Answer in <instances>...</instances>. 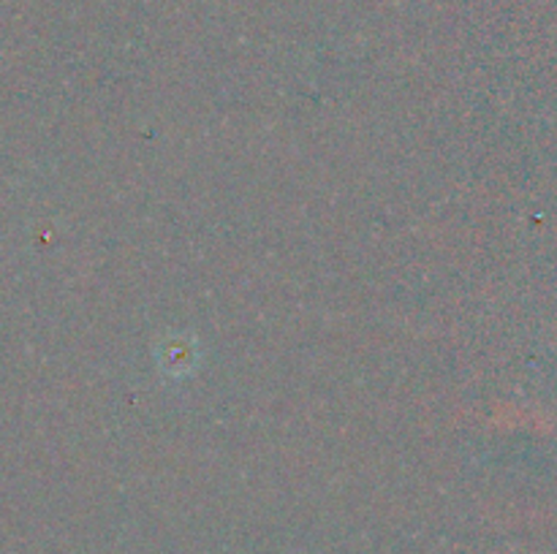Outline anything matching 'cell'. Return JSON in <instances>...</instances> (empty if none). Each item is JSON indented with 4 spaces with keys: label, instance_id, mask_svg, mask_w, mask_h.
I'll return each mask as SVG.
<instances>
[]
</instances>
